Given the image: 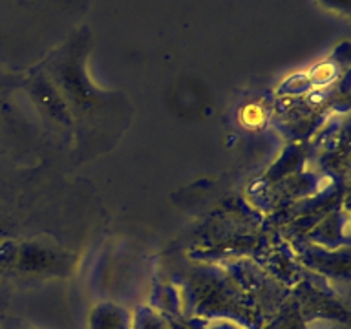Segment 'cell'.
Listing matches in <instances>:
<instances>
[{"label": "cell", "instance_id": "1", "mask_svg": "<svg viewBox=\"0 0 351 329\" xmlns=\"http://www.w3.org/2000/svg\"><path fill=\"white\" fill-rule=\"evenodd\" d=\"M324 2L337 5V8H342V10H348V4H350V0H324Z\"/></svg>", "mask_w": 351, "mask_h": 329}]
</instances>
